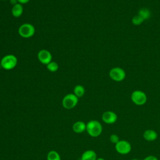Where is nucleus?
Here are the masks:
<instances>
[{
	"label": "nucleus",
	"instance_id": "0eeeda50",
	"mask_svg": "<svg viewBox=\"0 0 160 160\" xmlns=\"http://www.w3.org/2000/svg\"><path fill=\"white\" fill-rule=\"evenodd\" d=\"M109 76L111 79L116 82H121L126 78L125 71L120 67H114L111 69Z\"/></svg>",
	"mask_w": 160,
	"mask_h": 160
},
{
	"label": "nucleus",
	"instance_id": "f03ea898",
	"mask_svg": "<svg viewBox=\"0 0 160 160\" xmlns=\"http://www.w3.org/2000/svg\"><path fill=\"white\" fill-rule=\"evenodd\" d=\"M1 66L5 70H11L14 69L18 64V59L13 54L4 56L1 60Z\"/></svg>",
	"mask_w": 160,
	"mask_h": 160
},
{
	"label": "nucleus",
	"instance_id": "9d476101",
	"mask_svg": "<svg viewBox=\"0 0 160 160\" xmlns=\"http://www.w3.org/2000/svg\"><path fill=\"white\" fill-rule=\"evenodd\" d=\"M142 136L144 139L146 141L152 142L157 139L158 134L156 131L151 129H148L144 131Z\"/></svg>",
	"mask_w": 160,
	"mask_h": 160
},
{
	"label": "nucleus",
	"instance_id": "2eb2a0df",
	"mask_svg": "<svg viewBox=\"0 0 160 160\" xmlns=\"http://www.w3.org/2000/svg\"><path fill=\"white\" fill-rule=\"evenodd\" d=\"M85 93L84 88L80 84L76 85L74 88V94H75L78 98L82 97Z\"/></svg>",
	"mask_w": 160,
	"mask_h": 160
},
{
	"label": "nucleus",
	"instance_id": "b1692460",
	"mask_svg": "<svg viewBox=\"0 0 160 160\" xmlns=\"http://www.w3.org/2000/svg\"><path fill=\"white\" fill-rule=\"evenodd\" d=\"M131 160H139V159H137V158H133V159H132Z\"/></svg>",
	"mask_w": 160,
	"mask_h": 160
},
{
	"label": "nucleus",
	"instance_id": "f257e3e1",
	"mask_svg": "<svg viewBox=\"0 0 160 160\" xmlns=\"http://www.w3.org/2000/svg\"><path fill=\"white\" fill-rule=\"evenodd\" d=\"M86 131L90 136L97 138L99 136L102 132V126L101 123L97 120H91L86 124Z\"/></svg>",
	"mask_w": 160,
	"mask_h": 160
},
{
	"label": "nucleus",
	"instance_id": "a211bd4d",
	"mask_svg": "<svg viewBox=\"0 0 160 160\" xmlns=\"http://www.w3.org/2000/svg\"><path fill=\"white\" fill-rule=\"evenodd\" d=\"M144 20L141 17L139 16V15H136V16H134L132 18V23L135 25V26H139L140 24H141L143 21Z\"/></svg>",
	"mask_w": 160,
	"mask_h": 160
},
{
	"label": "nucleus",
	"instance_id": "ddd939ff",
	"mask_svg": "<svg viewBox=\"0 0 160 160\" xmlns=\"http://www.w3.org/2000/svg\"><path fill=\"white\" fill-rule=\"evenodd\" d=\"M22 12H23V7L22 4L19 2L14 5L11 9V13L12 16L15 18L20 17L22 15Z\"/></svg>",
	"mask_w": 160,
	"mask_h": 160
},
{
	"label": "nucleus",
	"instance_id": "dca6fc26",
	"mask_svg": "<svg viewBox=\"0 0 160 160\" xmlns=\"http://www.w3.org/2000/svg\"><path fill=\"white\" fill-rule=\"evenodd\" d=\"M47 160H61V156L57 151L51 150L48 153Z\"/></svg>",
	"mask_w": 160,
	"mask_h": 160
},
{
	"label": "nucleus",
	"instance_id": "20e7f679",
	"mask_svg": "<svg viewBox=\"0 0 160 160\" xmlns=\"http://www.w3.org/2000/svg\"><path fill=\"white\" fill-rule=\"evenodd\" d=\"M19 34L24 38H29L35 33L34 26L30 23H24L18 29Z\"/></svg>",
	"mask_w": 160,
	"mask_h": 160
},
{
	"label": "nucleus",
	"instance_id": "f8f14e48",
	"mask_svg": "<svg viewBox=\"0 0 160 160\" xmlns=\"http://www.w3.org/2000/svg\"><path fill=\"white\" fill-rule=\"evenodd\" d=\"M86 129V124L81 121H76L72 125V130L76 133L83 132Z\"/></svg>",
	"mask_w": 160,
	"mask_h": 160
},
{
	"label": "nucleus",
	"instance_id": "423d86ee",
	"mask_svg": "<svg viewBox=\"0 0 160 160\" xmlns=\"http://www.w3.org/2000/svg\"><path fill=\"white\" fill-rule=\"evenodd\" d=\"M78 102V98L72 93L66 94L62 100V106L67 109L74 108Z\"/></svg>",
	"mask_w": 160,
	"mask_h": 160
},
{
	"label": "nucleus",
	"instance_id": "1a4fd4ad",
	"mask_svg": "<svg viewBox=\"0 0 160 160\" xmlns=\"http://www.w3.org/2000/svg\"><path fill=\"white\" fill-rule=\"evenodd\" d=\"M38 59L43 64L47 65L52 61V55L46 49H41L38 53Z\"/></svg>",
	"mask_w": 160,
	"mask_h": 160
},
{
	"label": "nucleus",
	"instance_id": "4be33fe9",
	"mask_svg": "<svg viewBox=\"0 0 160 160\" xmlns=\"http://www.w3.org/2000/svg\"><path fill=\"white\" fill-rule=\"evenodd\" d=\"M10 1H11V4H13V5H15V4H16L17 3H18V0H10Z\"/></svg>",
	"mask_w": 160,
	"mask_h": 160
},
{
	"label": "nucleus",
	"instance_id": "f3484780",
	"mask_svg": "<svg viewBox=\"0 0 160 160\" xmlns=\"http://www.w3.org/2000/svg\"><path fill=\"white\" fill-rule=\"evenodd\" d=\"M47 69L51 72H56L59 68V66L55 61H51L47 65Z\"/></svg>",
	"mask_w": 160,
	"mask_h": 160
},
{
	"label": "nucleus",
	"instance_id": "5701e85b",
	"mask_svg": "<svg viewBox=\"0 0 160 160\" xmlns=\"http://www.w3.org/2000/svg\"><path fill=\"white\" fill-rule=\"evenodd\" d=\"M96 160H105V159L102 158H97Z\"/></svg>",
	"mask_w": 160,
	"mask_h": 160
},
{
	"label": "nucleus",
	"instance_id": "9b49d317",
	"mask_svg": "<svg viewBox=\"0 0 160 160\" xmlns=\"http://www.w3.org/2000/svg\"><path fill=\"white\" fill-rule=\"evenodd\" d=\"M97 158L96 152L93 150L89 149L82 154L80 160H96Z\"/></svg>",
	"mask_w": 160,
	"mask_h": 160
},
{
	"label": "nucleus",
	"instance_id": "7ed1b4c3",
	"mask_svg": "<svg viewBox=\"0 0 160 160\" xmlns=\"http://www.w3.org/2000/svg\"><path fill=\"white\" fill-rule=\"evenodd\" d=\"M131 99L132 102L137 106H143L147 102L146 94L141 90L134 91L131 95Z\"/></svg>",
	"mask_w": 160,
	"mask_h": 160
},
{
	"label": "nucleus",
	"instance_id": "6ab92c4d",
	"mask_svg": "<svg viewBox=\"0 0 160 160\" xmlns=\"http://www.w3.org/2000/svg\"><path fill=\"white\" fill-rule=\"evenodd\" d=\"M120 140L119 137L118 136V134H111V136H109V141L112 143L116 144L118 142H119V141Z\"/></svg>",
	"mask_w": 160,
	"mask_h": 160
},
{
	"label": "nucleus",
	"instance_id": "aec40b11",
	"mask_svg": "<svg viewBox=\"0 0 160 160\" xmlns=\"http://www.w3.org/2000/svg\"><path fill=\"white\" fill-rule=\"evenodd\" d=\"M142 160H159L157 157L153 155H149L145 157Z\"/></svg>",
	"mask_w": 160,
	"mask_h": 160
},
{
	"label": "nucleus",
	"instance_id": "39448f33",
	"mask_svg": "<svg viewBox=\"0 0 160 160\" xmlns=\"http://www.w3.org/2000/svg\"><path fill=\"white\" fill-rule=\"evenodd\" d=\"M132 149L131 143L124 139H120L115 144V150L116 152L121 155H126L129 154Z\"/></svg>",
	"mask_w": 160,
	"mask_h": 160
},
{
	"label": "nucleus",
	"instance_id": "393cba45",
	"mask_svg": "<svg viewBox=\"0 0 160 160\" xmlns=\"http://www.w3.org/2000/svg\"><path fill=\"white\" fill-rule=\"evenodd\" d=\"M1 1H7V0H1Z\"/></svg>",
	"mask_w": 160,
	"mask_h": 160
},
{
	"label": "nucleus",
	"instance_id": "6e6552de",
	"mask_svg": "<svg viewBox=\"0 0 160 160\" xmlns=\"http://www.w3.org/2000/svg\"><path fill=\"white\" fill-rule=\"evenodd\" d=\"M101 118L104 123L112 124L117 121L118 115L112 111H106L102 113Z\"/></svg>",
	"mask_w": 160,
	"mask_h": 160
},
{
	"label": "nucleus",
	"instance_id": "412c9836",
	"mask_svg": "<svg viewBox=\"0 0 160 160\" xmlns=\"http://www.w3.org/2000/svg\"><path fill=\"white\" fill-rule=\"evenodd\" d=\"M18 1L19 3H20L21 4H23L28 3L29 1V0H18Z\"/></svg>",
	"mask_w": 160,
	"mask_h": 160
},
{
	"label": "nucleus",
	"instance_id": "4468645a",
	"mask_svg": "<svg viewBox=\"0 0 160 160\" xmlns=\"http://www.w3.org/2000/svg\"><path fill=\"white\" fill-rule=\"evenodd\" d=\"M138 15L141 16L144 20H146L150 18L151 11L146 8H142L139 10Z\"/></svg>",
	"mask_w": 160,
	"mask_h": 160
}]
</instances>
